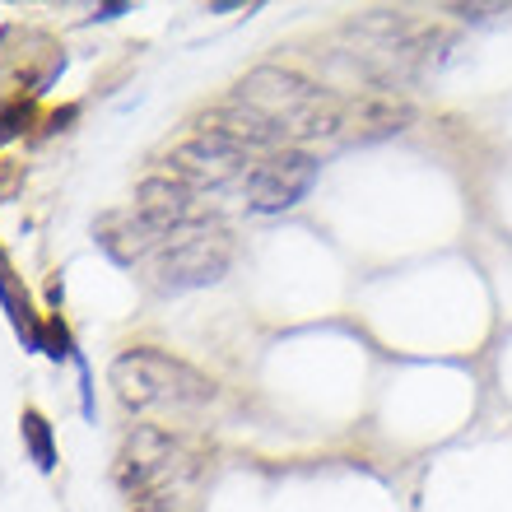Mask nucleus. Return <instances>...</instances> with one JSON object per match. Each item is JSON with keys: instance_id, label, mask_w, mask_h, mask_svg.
Returning a JSON list of instances; mask_svg holds the SVG:
<instances>
[{"instance_id": "nucleus-1", "label": "nucleus", "mask_w": 512, "mask_h": 512, "mask_svg": "<svg viewBox=\"0 0 512 512\" xmlns=\"http://www.w3.org/2000/svg\"><path fill=\"white\" fill-rule=\"evenodd\" d=\"M238 103L252 112H261L270 126H280L284 140H312V135H331L345 117L340 103L326 89L308 84L294 70H275L261 66L238 84Z\"/></svg>"}, {"instance_id": "nucleus-2", "label": "nucleus", "mask_w": 512, "mask_h": 512, "mask_svg": "<svg viewBox=\"0 0 512 512\" xmlns=\"http://www.w3.org/2000/svg\"><path fill=\"white\" fill-rule=\"evenodd\" d=\"M112 387L126 410H196L215 401V382L159 350H126L112 359Z\"/></svg>"}, {"instance_id": "nucleus-3", "label": "nucleus", "mask_w": 512, "mask_h": 512, "mask_svg": "<svg viewBox=\"0 0 512 512\" xmlns=\"http://www.w3.org/2000/svg\"><path fill=\"white\" fill-rule=\"evenodd\" d=\"M233 266V243L224 233L210 229H187L177 233L168 247L145 261V280L159 289V294H187V289H205V284H219Z\"/></svg>"}, {"instance_id": "nucleus-4", "label": "nucleus", "mask_w": 512, "mask_h": 512, "mask_svg": "<svg viewBox=\"0 0 512 512\" xmlns=\"http://www.w3.org/2000/svg\"><path fill=\"white\" fill-rule=\"evenodd\" d=\"M317 173H322V163L312 159V154H303V149H280V154H270L266 163H252V168H247L243 191H247V201H252V210L280 215V210H294V205L308 196Z\"/></svg>"}, {"instance_id": "nucleus-5", "label": "nucleus", "mask_w": 512, "mask_h": 512, "mask_svg": "<svg viewBox=\"0 0 512 512\" xmlns=\"http://www.w3.org/2000/svg\"><path fill=\"white\" fill-rule=\"evenodd\" d=\"M247 163H252V145L205 126L201 135H191V140H182L173 149L168 168H173L177 182H201V187L210 182V187H219V182H229L238 173L247 177Z\"/></svg>"}, {"instance_id": "nucleus-6", "label": "nucleus", "mask_w": 512, "mask_h": 512, "mask_svg": "<svg viewBox=\"0 0 512 512\" xmlns=\"http://www.w3.org/2000/svg\"><path fill=\"white\" fill-rule=\"evenodd\" d=\"M0 308H5V317H10L14 336L24 340L28 350H42V336H47V322H38V312H33V303H28V289L19 284V275H14L10 256L0 252Z\"/></svg>"}, {"instance_id": "nucleus-7", "label": "nucleus", "mask_w": 512, "mask_h": 512, "mask_svg": "<svg viewBox=\"0 0 512 512\" xmlns=\"http://www.w3.org/2000/svg\"><path fill=\"white\" fill-rule=\"evenodd\" d=\"M19 433H24V447L28 457H33V466H38L42 475L56 471V438H52V424L38 415V410H24L19 415Z\"/></svg>"}, {"instance_id": "nucleus-8", "label": "nucleus", "mask_w": 512, "mask_h": 512, "mask_svg": "<svg viewBox=\"0 0 512 512\" xmlns=\"http://www.w3.org/2000/svg\"><path fill=\"white\" fill-rule=\"evenodd\" d=\"M42 354H47V359H56V364H61V359H70V364H75V340H70V331H66V322H47V336H42Z\"/></svg>"}, {"instance_id": "nucleus-9", "label": "nucleus", "mask_w": 512, "mask_h": 512, "mask_svg": "<svg viewBox=\"0 0 512 512\" xmlns=\"http://www.w3.org/2000/svg\"><path fill=\"white\" fill-rule=\"evenodd\" d=\"M135 512H182V489H159L135 503Z\"/></svg>"}, {"instance_id": "nucleus-10", "label": "nucleus", "mask_w": 512, "mask_h": 512, "mask_svg": "<svg viewBox=\"0 0 512 512\" xmlns=\"http://www.w3.org/2000/svg\"><path fill=\"white\" fill-rule=\"evenodd\" d=\"M126 10H131L126 0H117V5H98V10H94V19H117V14H126Z\"/></svg>"}]
</instances>
